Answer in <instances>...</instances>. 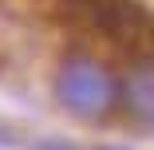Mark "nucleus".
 I'll return each mask as SVG.
<instances>
[{"mask_svg":"<svg viewBox=\"0 0 154 150\" xmlns=\"http://www.w3.org/2000/svg\"><path fill=\"white\" fill-rule=\"evenodd\" d=\"M55 99L79 118H95L115 103V79L91 59H71L55 79Z\"/></svg>","mask_w":154,"mask_h":150,"instance_id":"obj_1","label":"nucleus"},{"mask_svg":"<svg viewBox=\"0 0 154 150\" xmlns=\"http://www.w3.org/2000/svg\"><path fill=\"white\" fill-rule=\"evenodd\" d=\"M127 107L134 118H142V123H154V67H142L127 79Z\"/></svg>","mask_w":154,"mask_h":150,"instance_id":"obj_2","label":"nucleus"},{"mask_svg":"<svg viewBox=\"0 0 154 150\" xmlns=\"http://www.w3.org/2000/svg\"><path fill=\"white\" fill-rule=\"evenodd\" d=\"M36 150H75V146H67V142H40Z\"/></svg>","mask_w":154,"mask_h":150,"instance_id":"obj_3","label":"nucleus"},{"mask_svg":"<svg viewBox=\"0 0 154 150\" xmlns=\"http://www.w3.org/2000/svg\"><path fill=\"white\" fill-rule=\"evenodd\" d=\"M103 150H119V146H103Z\"/></svg>","mask_w":154,"mask_h":150,"instance_id":"obj_4","label":"nucleus"}]
</instances>
